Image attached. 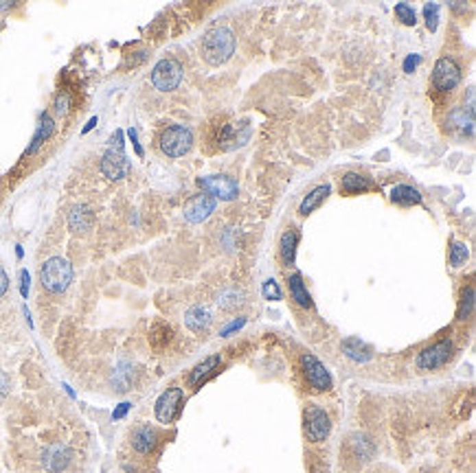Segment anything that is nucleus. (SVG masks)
Masks as SVG:
<instances>
[{
  "mask_svg": "<svg viewBox=\"0 0 476 473\" xmlns=\"http://www.w3.org/2000/svg\"><path fill=\"white\" fill-rule=\"evenodd\" d=\"M301 364H303V373H305V379L307 384L312 386L314 390L323 392V390H329L331 388V377L327 373V368L318 362V359L314 355H303L301 357Z\"/></svg>",
  "mask_w": 476,
  "mask_h": 473,
  "instance_id": "nucleus-10",
  "label": "nucleus"
},
{
  "mask_svg": "<svg viewBox=\"0 0 476 473\" xmlns=\"http://www.w3.org/2000/svg\"><path fill=\"white\" fill-rule=\"evenodd\" d=\"M71 458H73V452L66 445H51L47 452L42 454V463L49 471L58 473L71 465Z\"/></svg>",
  "mask_w": 476,
  "mask_h": 473,
  "instance_id": "nucleus-13",
  "label": "nucleus"
},
{
  "mask_svg": "<svg viewBox=\"0 0 476 473\" xmlns=\"http://www.w3.org/2000/svg\"><path fill=\"white\" fill-rule=\"evenodd\" d=\"M69 226L75 232H86L88 228L93 226V210L88 208L86 204L73 206V210L69 213Z\"/></svg>",
  "mask_w": 476,
  "mask_h": 473,
  "instance_id": "nucleus-18",
  "label": "nucleus"
},
{
  "mask_svg": "<svg viewBox=\"0 0 476 473\" xmlns=\"http://www.w3.org/2000/svg\"><path fill=\"white\" fill-rule=\"evenodd\" d=\"M156 443H158V434L150 425H141L134 430V434H132V447H134L139 454H150L152 449L156 447Z\"/></svg>",
  "mask_w": 476,
  "mask_h": 473,
  "instance_id": "nucleus-16",
  "label": "nucleus"
},
{
  "mask_svg": "<svg viewBox=\"0 0 476 473\" xmlns=\"http://www.w3.org/2000/svg\"><path fill=\"white\" fill-rule=\"evenodd\" d=\"M182 82V66L178 60L167 58L160 60L152 71V84L160 93H169V90H176Z\"/></svg>",
  "mask_w": 476,
  "mask_h": 473,
  "instance_id": "nucleus-4",
  "label": "nucleus"
},
{
  "mask_svg": "<svg viewBox=\"0 0 476 473\" xmlns=\"http://www.w3.org/2000/svg\"><path fill=\"white\" fill-rule=\"evenodd\" d=\"M419 64V55H411V58H408L406 62H404V71L406 73H411V71H415V66Z\"/></svg>",
  "mask_w": 476,
  "mask_h": 473,
  "instance_id": "nucleus-37",
  "label": "nucleus"
},
{
  "mask_svg": "<svg viewBox=\"0 0 476 473\" xmlns=\"http://www.w3.org/2000/svg\"><path fill=\"white\" fill-rule=\"evenodd\" d=\"M215 210V199L211 195H193L185 206V219L191 223H200L204 221L211 213Z\"/></svg>",
  "mask_w": 476,
  "mask_h": 473,
  "instance_id": "nucleus-12",
  "label": "nucleus"
},
{
  "mask_svg": "<svg viewBox=\"0 0 476 473\" xmlns=\"http://www.w3.org/2000/svg\"><path fill=\"white\" fill-rule=\"evenodd\" d=\"M342 351H345L347 357L353 359V362H369L373 357L371 346L364 344L360 337H347V340L342 342Z\"/></svg>",
  "mask_w": 476,
  "mask_h": 473,
  "instance_id": "nucleus-17",
  "label": "nucleus"
},
{
  "mask_svg": "<svg viewBox=\"0 0 476 473\" xmlns=\"http://www.w3.org/2000/svg\"><path fill=\"white\" fill-rule=\"evenodd\" d=\"M95 125H97V119H95V117H93V119H91V121H88V125H86V128H84V132H91V130H93V128H95Z\"/></svg>",
  "mask_w": 476,
  "mask_h": 473,
  "instance_id": "nucleus-40",
  "label": "nucleus"
},
{
  "mask_svg": "<svg viewBox=\"0 0 476 473\" xmlns=\"http://www.w3.org/2000/svg\"><path fill=\"white\" fill-rule=\"evenodd\" d=\"M9 392V377L0 370V399H5Z\"/></svg>",
  "mask_w": 476,
  "mask_h": 473,
  "instance_id": "nucleus-34",
  "label": "nucleus"
},
{
  "mask_svg": "<svg viewBox=\"0 0 476 473\" xmlns=\"http://www.w3.org/2000/svg\"><path fill=\"white\" fill-rule=\"evenodd\" d=\"M16 254H18V258H22V254H25V252H22V247H20V245H16Z\"/></svg>",
  "mask_w": 476,
  "mask_h": 473,
  "instance_id": "nucleus-41",
  "label": "nucleus"
},
{
  "mask_svg": "<svg viewBox=\"0 0 476 473\" xmlns=\"http://www.w3.org/2000/svg\"><path fill=\"white\" fill-rule=\"evenodd\" d=\"M40 280H42V287L51 291V294H62V291H66L73 283V267L66 258L53 256L42 265Z\"/></svg>",
  "mask_w": 476,
  "mask_h": 473,
  "instance_id": "nucleus-2",
  "label": "nucleus"
},
{
  "mask_svg": "<svg viewBox=\"0 0 476 473\" xmlns=\"http://www.w3.org/2000/svg\"><path fill=\"white\" fill-rule=\"evenodd\" d=\"M424 16H426V25L430 31H437V22H439V7L437 5H426L424 7Z\"/></svg>",
  "mask_w": 476,
  "mask_h": 473,
  "instance_id": "nucleus-30",
  "label": "nucleus"
},
{
  "mask_svg": "<svg viewBox=\"0 0 476 473\" xmlns=\"http://www.w3.org/2000/svg\"><path fill=\"white\" fill-rule=\"evenodd\" d=\"M102 171L110 180L126 178L128 171H130V160H128V156L123 154V149H112V147H110L102 158Z\"/></svg>",
  "mask_w": 476,
  "mask_h": 473,
  "instance_id": "nucleus-11",
  "label": "nucleus"
},
{
  "mask_svg": "<svg viewBox=\"0 0 476 473\" xmlns=\"http://www.w3.org/2000/svg\"><path fill=\"white\" fill-rule=\"evenodd\" d=\"M160 151L169 158H180L193 147V132L187 125H171L160 134Z\"/></svg>",
  "mask_w": 476,
  "mask_h": 473,
  "instance_id": "nucleus-3",
  "label": "nucleus"
},
{
  "mask_svg": "<svg viewBox=\"0 0 476 473\" xmlns=\"http://www.w3.org/2000/svg\"><path fill=\"white\" fill-rule=\"evenodd\" d=\"M468 256H470V250H468L466 243L452 241V245H450V263H452V267H461L463 263L468 261Z\"/></svg>",
  "mask_w": 476,
  "mask_h": 473,
  "instance_id": "nucleus-27",
  "label": "nucleus"
},
{
  "mask_svg": "<svg viewBox=\"0 0 476 473\" xmlns=\"http://www.w3.org/2000/svg\"><path fill=\"white\" fill-rule=\"evenodd\" d=\"M369 189H373V182L362 173H345L340 180V191L345 193H364Z\"/></svg>",
  "mask_w": 476,
  "mask_h": 473,
  "instance_id": "nucleus-19",
  "label": "nucleus"
},
{
  "mask_svg": "<svg viewBox=\"0 0 476 473\" xmlns=\"http://www.w3.org/2000/svg\"><path fill=\"white\" fill-rule=\"evenodd\" d=\"M128 410H130V403H119V408L112 412V419H115V421L123 419V416L128 414Z\"/></svg>",
  "mask_w": 476,
  "mask_h": 473,
  "instance_id": "nucleus-36",
  "label": "nucleus"
},
{
  "mask_svg": "<svg viewBox=\"0 0 476 473\" xmlns=\"http://www.w3.org/2000/svg\"><path fill=\"white\" fill-rule=\"evenodd\" d=\"M331 432V421L325 410H320L318 405H309L305 410V434L312 443L325 441Z\"/></svg>",
  "mask_w": 476,
  "mask_h": 473,
  "instance_id": "nucleus-8",
  "label": "nucleus"
},
{
  "mask_svg": "<svg viewBox=\"0 0 476 473\" xmlns=\"http://www.w3.org/2000/svg\"><path fill=\"white\" fill-rule=\"evenodd\" d=\"M461 82V66L452 58H441L433 71V86L441 93H450Z\"/></svg>",
  "mask_w": 476,
  "mask_h": 473,
  "instance_id": "nucleus-5",
  "label": "nucleus"
},
{
  "mask_svg": "<svg viewBox=\"0 0 476 473\" xmlns=\"http://www.w3.org/2000/svg\"><path fill=\"white\" fill-rule=\"evenodd\" d=\"M450 355H452V342L448 340V337H444V340H439L433 346L424 348V351L417 355V368L419 370L441 368L444 364H448Z\"/></svg>",
  "mask_w": 476,
  "mask_h": 473,
  "instance_id": "nucleus-7",
  "label": "nucleus"
},
{
  "mask_svg": "<svg viewBox=\"0 0 476 473\" xmlns=\"http://www.w3.org/2000/svg\"><path fill=\"white\" fill-rule=\"evenodd\" d=\"M287 287H290V296L296 300V305L301 307H312V296H309L307 287L303 285V278L301 274H292L290 278H287Z\"/></svg>",
  "mask_w": 476,
  "mask_h": 473,
  "instance_id": "nucleus-22",
  "label": "nucleus"
},
{
  "mask_svg": "<svg viewBox=\"0 0 476 473\" xmlns=\"http://www.w3.org/2000/svg\"><path fill=\"white\" fill-rule=\"evenodd\" d=\"M450 123L455 128H459L463 134H466V130H468V134H472L474 132V112H468V114H466V108L455 110L450 114Z\"/></svg>",
  "mask_w": 476,
  "mask_h": 473,
  "instance_id": "nucleus-25",
  "label": "nucleus"
},
{
  "mask_svg": "<svg viewBox=\"0 0 476 473\" xmlns=\"http://www.w3.org/2000/svg\"><path fill=\"white\" fill-rule=\"evenodd\" d=\"M180 408H182V390L167 388L156 401V419L160 423H174L178 419Z\"/></svg>",
  "mask_w": 476,
  "mask_h": 473,
  "instance_id": "nucleus-9",
  "label": "nucleus"
},
{
  "mask_svg": "<svg viewBox=\"0 0 476 473\" xmlns=\"http://www.w3.org/2000/svg\"><path fill=\"white\" fill-rule=\"evenodd\" d=\"M20 280H22V283H20V291H22V296L27 298V294H29V280H31L27 269H22V272H20Z\"/></svg>",
  "mask_w": 476,
  "mask_h": 473,
  "instance_id": "nucleus-33",
  "label": "nucleus"
},
{
  "mask_svg": "<svg viewBox=\"0 0 476 473\" xmlns=\"http://www.w3.org/2000/svg\"><path fill=\"white\" fill-rule=\"evenodd\" d=\"M329 191H331V189H329L327 184L316 186V189L312 191V193H309V195L301 202V206H298V213H301V215H309V213H312L314 208H318V206L327 199Z\"/></svg>",
  "mask_w": 476,
  "mask_h": 473,
  "instance_id": "nucleus-23",
  "label": "nucleus"
},
{
  "mask_svg": "<svg viewBox=\"0 0 476 473\" xmlns=\"http://www.w3.org/2000/svg\"><path fill=\"white\" fill-rule=\"evenodd\" d=\"M219 362H222V359H219V355H211V357H206L204 362L198 364L191 370V375H189V386L191 388H200L202 384H206V381L217 373Z\"/></svg>",
  "mask_w": 476,
  "mask_h": 473,
  "instance_id": "nucleus-14",
  "label": "nucleus"
},
{
  "mask_svg": "<svg viewBox=\"0 0 476 473\" xmlns=\"http://www.w3.org/2000/svg\"><path fill=\"white\" fill-rule=\"evenodd\" d=\"M263 296L268 298V300H279L281 298V291H279V287H276V283H274L272 278L263 283Z\"/></svg>",
  "mask_w": 476,
  "mask_h": 473,
  "instance_id": "nucleus-31",
  "label": "nucleus"
},
{
  "mask_svg": "<svg viewBox=\"0 0 476 473\" xmlns=\"http://www.w3.org/2000/svg\"><path fill=\"white\" fill-rule=\"evenodd\" d=\"M395 16L400 18L402 22L406 27H413L415 22H417V18H415V11H413V7L411 5H406V3H400V5H395Z\"/></svg>",
  "mask_w": 476,
  "mask_h": 473,
  "instance_id": "nucleus-29",
  "label": "nucleus"
},
{
  "mask_svg": "<svg viewBox=\"0 0 476 473\" xmlns=\"http://www.w3.org/2000/svg\"><path fill=\"white\" fill-rule=\"evenodd\" d=\"M241 302H243V296L237 289H224L222 294L217 296V305L222 309H235L241 305Z\"/></svg>",
  "mask_w": 476,
  "mask_h": 473,
  "instance_id": "nucleus-26",
  "label": "nucleus"
},
{
  "mask_svg": "<svg viewBox=\"0 0 476 473\" xmlns=\"http://www.w3.org/2000/svg\"><path fill=\"white\" fill-rule=\"evenodd\" d=\"M7 289H9V276H7L5 269L0 267V296H5Z\"/></svg>",
  "mask_w": 476,
  "mask_h": 473,
  "instance_id": "nucleus-35",
  "label": "nucleus"
},
{
  "mask_svg": "<svg viewBox=\"0 0 476 473\" xmlns=\"http://www.w3.org/2000/svg\"><path fill=\"white\" fill-rule=\"evenodd\" d=\"M128 134H130V138H132V143H134V149H136V154H139V156H143V147H141V145H139V138H136V132H134V130H130Z\"/></svg>",
  "mask_w": 476,
  "mask_h": 473,
  "instance_id": "nucleus-39",
  "label": "nucleus"
},
{
  "mask_svg": "<svg viewBox=\"0 0 476 473\" xmlns=\"http://www.w3.org/2000/svg\"><path fill=\"white\" fill-rule=\"evenodd\" d=\"M53 130H55V123H53V119L49 117V114H42L40 117V125H38V132H36V136H33V141H31V147L27 149V154L31 156V154H36L42 145H44V141H49L51 138V134H53Z\"/></svg>",
  "mask_w": 476,
  "mask_h": 473,
  "instance_id": "nucleus-21",
  "label": "nucleus"
},
{
  "mask_svg": "<svg viewBox=\"0 0 476 473\" xmlns=\"http://www.w3.org/2000/svg\"><path fill=\"white\" fill-rule=\"evenodd\" d=\"M213 322V313L202 305H195L185 313V324L189 326L193 333H202L206 331Z\"/></svg>",
  "mask_w": 476,
  "mask_h": 473,
  "instance_id": "nucleus-15",
  "label": "nucleus"
},
{
  "mask_svg": "<svg viewBox=\"0 0 476 473\" xmlns=\"http://www.w3.org/2000/svg\"><path fill=\"white\" fill-rule=\"evenodd\" d=\"M198 184L202 186V191H206V195H211L213 199L219 197V199H235L237 193H239V186L237 182L230 175H224V173H219V175H206V178H200L198 180Z\"/></svg>",
  "mask_w": 476,
  "mask_h": 473,
  "instance_id": "nucleus-6",
  "label": "nucleus"
},
{
  "mask_svg": "<svg viewBox=\"0 0 476 473\" xmlns=\"http://www.w3.org/2000/svg\"><path fill=\"white\" fill-rule=\"evenodd\" d=\"M391 202H395V204H400V206H411V204H419L422 195H419V191L413 186L397 184L391 189Z\"/></svg>",
  "mask_w": 476,
  "mask_h": 473,
  "instance_id": "nucleus-20",
  "label": "nucleus"
},
{
  "mask_svg": "<svg viewBox=\"0 0 476 473\" xmlns=\"http://www.w3.org/2000/svg\"><path fill=\"white\" fill-rule=\"evenodd\" d=\"M472 307H474V285H470L466 291H463V298H461V305H459V320H466L472 313Z\"/></svg>",
  "mask_w": 476,
  "mask_h": 473,
  "instance_id": "nucleus-28",
  "label": "nucleus"
},
{
  "mask_svg": "<svg viewBox=\"0 0 476 473\" xmlns=\"http://www.w3.org/2000/svg\"><path fill=\"white\" fill-rule=\"evenodd\" d=\"M296 243H298V232L294 228L285 230L283 236H281V243H279V252H281V258L292 265L294 263V256H296Z\"/></svg>",
  "mask_w": 476,
  "mask_h": 473,
  "instance_id": "nucleus-24",
  "label": "nucleus"
},
{
  "mask_svg": "<svg viewBox=\"0 0 476 473\" xmlns=\"http://www.w3.org/2000/svg\"><path fill=\"white\" fill-rule=\"evenodd\" d=\"M241 324H243V318H241V320H235V322H230V324L226 326V329L222 331V335H228L230 331H237V329H239V326H241Z\"/></svg>",
  "mask_w": 476,
  "mask_h": 473,
  "instance_id": "nucleus-38",
  "label": "nucleus"
},
{
  "mask_svg": "<svg viewBox=\"0 0 476 473\" xmlns=\"http://www.w3.org/2000/svg\"><path fill=\"white\" fill-rule=\"evenodd\" d=\"M202 58L211 64V66H219L226 64L235 53V36L233 31L226 27H215L204 36L202 40Z\"/></svg>",
  "mask_w": 476,
  "mask_h": 473,
  "instance_id": "nucleus-1",
  "label": "nucleus"
},
{
  "mask_svg": "<svg viewBox=\"0 0 476 473\" xmlns=\"http://www.w3.org/2000/svg\"><path fill=\"white\" fill-rule=\"evenodd\" d=\"M69 106H71L69 95H60L58 99H55V110H58V114H66V112H69Z\"/></svg>",
  "mask_w": 476,
  "mask_h": 473,
  "instance_id": "nucleus-32",
  "label": "nucleus"
}]
</instances>
